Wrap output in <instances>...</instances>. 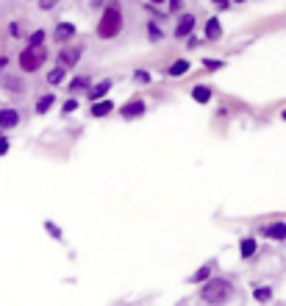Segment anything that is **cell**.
<instances>
[{"label":"cell","mask_w":286,"mask_h":306,"mask_svg":"<svg viewBox=\"0 0 286 306\" xmlns=\"http://www.w3.org/2000/svg\"><path fill=\"white\" fill-rule=\"evenodd\" d=\"M231 295H234V284H231L228 279H219V276L208 279L206 284H203V290H200V301H203V303H211V306L228 303Z\"/></svg>","instance_id":"6da1fadb"},{"label":"cell","mask_w":286,"mask_h":306,"mask_svg":"<svg viewBox=\"0 0 286 306\" xmlns=\"http://www.w3.org/2000/svg\"><path fill=\"white\" fill-rule=\"evenodd\" d=\"M120 31H122V11H120V6H117V3H109V9H106L103 17H100L98 37L100 39H114Z\"/></svg>","instance_id":"7a4b0ae2"},{"label":"cell","mask_w":286,"mask_h":306,"mask_svg":"<svg viewBox=\"0 0 286 306\" xmlns=\"http://www.w3.org/2000/svg\"><path fill=\"white\" fill-rule=\"evenodd\" d=\"M42 62H45V50H42V48H25V50L20 53V67L25 70V73L39 70Z\"/></svg>","instance_id":"3957f363"},{"label":"cell","mask_w":286,"mask_h":306,"mask_svg":"<svg viewBox=\"0 0 286 306\" xmlns=\"http://www.w3.org/2000/svg\"><path fill=\"white\" fill-rule=\"evenodd\" d=\"M145 101H131V103H125L122 109H120V114L125 117V120H134V117H142L145 114Z\"/></svg>","instance_id":"277c9868"},{"label":"cell","mask_w":286,"mask_h":306,"mask_svg":"<svg viewBox=\"0 0 286 306\" xmlns=\"http://www.w3.org/2000/svg\"><path fill=\"white\" fill-rule=\"evenodd\" d=\"M214 267H217V262H206L200 270H195V276H189V284H206V281L211 279Z\"/></svg>","instance_id":"5b68a950"},{"label":"cell","mask_w":286,"mask_h":306,"mask_svg":"<svg viewBox=\"0 0 286 306\" xmlns=\"http://www.w3.org/2000/svg\"><path fill=\"white\" fill-rule=\"evenodd\" d=\"M81 48H64L61 53H58V67H73L75 62L81 58Z\"/></svg>","instance_id":"8992f818"},{"label":"cell","mask_w":286,"mask_h":306,"mask_svg":"<svg viewBox=\"0 0 286 306\" xmlns=\"http://www.w3.org/2000/svg\"><path fill=\"white\" fill-rule=\"evenodd\" d=\"M195 31V14H183L181 20H178V25H175V37H189V34Z\"/></svg>","instance_id":"52a82bcc"},{"label":"cell","mask_w":286,"mask_h":306,"mask_svg":"<svg viewBox=\"0 0 286 306\" xmlns=\"http://www.w3.org/2000/svg\"><path fill=\"white\" fill-rule=\"evenodd\" d=\"M261 237H267V239H286V223L264 226V228H261Z\"/></svg>","instance_id":"ba28073f"},{"label":"cell","mask_w":286,"mask_h":306,"mask_svg":"<svg viewBox=\"0 0 286 306\" xmlns=\"http://www.w3.org/2000/svg\"><path fill=\"white\" fill-rule=\"evenodd\" d=\"M53 37H56L58 42H67V39L75 37V25H73V22H58V25H56V34H53Z\"/></svg>","instance_id":"9c48e42d"},{"label":"cell","mask_w":286,"mask_h":306,"mask_svg":"<svg viewBox=\"0 0 286 306\" xmlns=\"http://www.w3.org/2000/svg\"><path fill=\"white\" fill-rule=\"evenodd\" d=\"M20 123V114L14 109H0V128H14Z\"/></svg>","instance_id":"30bf717a"},{"label":"cell","mask_w":286,"mask_h":306,"mask_svg":"<svg viewBox=\"0 0 286 306\" xmlns=\"http://www.w3.org/2000/svg\"><path fill=\"white\" fill-rule=\"evenodd\" d=\"M256 251H259V242H256L253 237H245V239L239 242V254H242V259H250V256L256 254Z\"/></svg>","instance_id":"8fae6325"},{"label":"cell","mask_w":286,"mask_h":306,"mask_svg":"<svg viewBox=\"0 0 286 306\" xmlns=\"http://www.w3.org/2000/svg\"><path fill=\"white\" fill-rule=\"evenodd\" d=\"M109 89H111V81L106 78V81H100V84L94 86L92 92H89V98H92V101L98 103V101H100V98H103V95H109Z\"/></svg>","instance_id":"7c38bea8"},{"label":"cell","mask_w":286,"mask_h":306,"mask_svg":"<svg viewBox=\"0 0 286 306\" xmlns=\"http://www.w3.org/2000/svg\"><path fill=\"white\" fill-rule=\"evenodd\" d=\"M253 298H256L259 303L272 301V287H256V290H253Z\"/></svg>","instance_id":"4fadbf2b"},{"label":"cell","mask_w":286,"mask_h":306,"mask_svg":"<svg viewBox=\"0 0 286 306\" xmlns=\"http://www.w3.org/2000/svg\"><path fill=\"white\" fill-rule=\"evenodd\" d=\"M111 109H114V106H111V101H98V103L92 106V114H94V117H106Z\"/></svg>","instance_id":"5bb4252c"},{"label":"cell","mask_w":286,"mask_h":306,"mask_svg":"<svg viewBox=\"0 0 286 306\" xmlns=\"http://www.w3.org/2000/svg\"><path fill=\"white\" fill-rule=\"evenodd\" d=\"M192 98L198 103H208V98H211V89H208V86H195L192 89Z\"/></svg>","instance_id":"9a60e30c"},{"label":"cell","mask_w":286,"mask_h":306,"mask_svg":"<svg viewBox=\"0 0 286 306\" xmlns=\"http://www.w3.org/2000/svg\"><path fill=\"white\" fill-rule=\"evenodd\" d=\"M219 34H223V25H219L217 20H208V25H206V37H208V39H219Z\"/></svg>","instance_id":"2e32d148"},{"label":"cell","mask_w":286,"mask_h":306,"mask_svg":"<svg viewBox=\"0 0 286 306\" xmlns=\"http://www.w3.org/2000/svg\"><path fill=\"white\" fill-rule=\"evenodd\" d=\"M186 70H189V62H183V58H181V62H175V64H172L170 70H167V73H170L172 78H178V75H183V73H186Z\"/></svg>","instance_id":"e0dca14e"},{"label":"cell","mask_w":286,"mask_h":306,"mask_svg":"<svg viewBox=\"0 0 286 306\" xmlns=\"http://www.w3.org/2000/svg\"><path fill=\"white\" fill-rule=\"evenodd\" d=\"M53 101H56V95H42L39 103H37V111H39V114H45V111L53 106Z\"/></svg>","instance_id":"ac0fdd59"},{"label":"cell","mask_w":286,"mask_h":306,"mask_svg":"<svg viewBox=\"0 0 286 306\" xmlns=\"http://www.w3.org/2000/svg\"><path fill=\"white\" fill-rule=\"evenodd\" d=\"M42 42H45V31H37L28 39V48H42Z\"/></svg>","instance_id":"d6986e66"},{"label":"cell","mask_w":286,"mask_h":306,"mask_svg":"<svg viewBox=\"0 0 286 306\" xmlns=\"http://www.w3.org/2000/svg\"><path fill=\"white\" fill-rule=\"evenodd\" d=\"M47 81H50V84H61L64 81V67H56L50 75H47Z\"/></svg>","instance_id":"ffe728a7"},{"label":"cell","mask_w":286,"mask_h":306,"mask_svg":"<svg viewBox=\"0 0 286 306\" xmlns=\"http://www.w3.org/2000/svg\"><path fill=\"white\" fill-rule=\"evenodd\" d=\"M45 228H47V234H50L53 239H61V231H58V226H56V223H50V220H47V223H45Z\"/></svg>","instance_id":"44dd1931"},{"label":"cell","mask_w":286,"mask_h":306,"mask_svg":"<svg viewBox=\"0 0 286 306\" xmlns=\"http://www.w3.org/2000/svg\"><path fill=\"white\" fill-rule=\"evenodd\" d=\"M81 86H89V78L83 75V78H75L73 84H70V89H81Z\"/></svg>","instance_id":"7402d4cb"},{"label":"cell","mask_w":286,"mask_h":306,"mask_svg":"<svg viewBox=\"0 0 286 306\" xmlns=\"http://www.w3.org/2000/svg\"><path fill=\"white\" fill-rule=\"evenodd\" d=\"M136 81H139V84H147V81H150V73H145V70H136Z\"/></svg>","instance_id":"603a6c76"},{"label":"cell","mask_w":286,"mask_h":306,"mask_svg":"<svg viewBox=\"0 0 286 306\" xmlns=\"http://www.w3.org/2000/svg\"><path fill=\"white\" fill-rule=\"evenodd\" d=\"M147 34H150L153 39H162V31H158V25H153V22L147 25Z\"/></svg>","instance_id":"cb8c5ba5"},{"label":"cell","mask_w":286,"mask_h":306,"mask_svg":"<svg viewBox=\"0 0 286 306\" xmlns=\"http://www.w3.org/2000/svg\"><path fill=\"white\" fill-rule=\"evenodd\" d=\"M6 153H9V139L0 137V156H6Z\"/></svg>","instance_id":"d4e9b609"},{"label":"cell","mask_w":286,"mask_h":306,"mask_svg":"<svg viewBox=\"0 0 286 306\" xmlns=\"http://www.w3.org/2000/svg\"><path fill=\"white\" fill-rule=\"evenodd\" d=\"M206 67H208V70H219L223 64H219V62H214V58H208V62H206Z\"/></svg>","instance_id":"484cf974"},{"label":"cell","mask_w":286,"mask_h":306,"mask_svg":"<svg viewBox=\"0 0 286 306\" xmlns=\"http://www.w3.org/2000/svg\"><path fill=\"white\" fill-rule=\"evenodd\" d=\"M39 6H42V9H53V6H56V0H39Z\"/></svg>","instance_id":"4316f807"},{"label":"cell","mask_w":286,"mask_h":306,"mask_svg":"<svg viewBox=\"0 0 286 306\" xmlns=\"http://www.w3.org/2000/svg\"><path fill=\"white\" fill-rule=\"evenodd\" d=\"M75 106H78L75 101H67V103H64V111H75Z\"/></svg>","instance_id":"83f0119b"},{"label":"cell","mask_w":286,"mask_h":306,"mask_svg":"<svg viewBox=\"0 0 286 306\" xmlns=\"http://www.w3.org/2000/svg\"><path fill=\"white\" fill-rule=\"evenodd\" d=\"M9 31H11V37H20V34H22V31H20V25H17V22H14V25H11V28H9Z\"/></svg>","instance_id":"f1b7e54d"},{"label":"cell","mask_w":286,"mask_h":306,"mask_svg":"<svg viewBox=\"0 0 286 306\" xmlns=\"http://www.w3.org/2000/svg\"><path fill=\"white\" fill-rule=\"evenodd\" d=\"M170 3H172V9H175V11L181 9V0H170Z\"/></svg>","instance_id":"f546056e"},{"label":"cell","mask_w":286,"mask_h":306,"mask_svg":"<svg viewBox=\"0 0 286 306\" xmlns=\"http://www.w3.org/2000/svg\"><path fill=\"white\" fill-rule=\"evenodd\" d=\"M214 3H219V9H225V6H228V0H214Z\"/></svg>","instance_id":"4dcf8cb0"},{"label":"cell","mask_w":286,"mask_h":306,"mask_svg":"<svg viewBox=\"0 0 286 306\" xmlns=\"http://www.w3.org/2000/svg\"><path fill=\"white\" fill-rule=\"evenodd\" d=\"M106 3V0H92V6H94V9H98V6H103Z\"/></svg>","instance_id":"1f68e13d"},{"label":"cell","mask_w":286,"mask_h":306,"mask_svg":"<svg viewBox=\"0 0 286 306\" xmlns=\"http://www.w3.org/2000/svg\"><path fill=\"white\" fill-rule=\"evenodd\" d=\"M281 117H283V120H286V109H283V111H281Z\"/></svg>","instance_id":"d6a6232c"},{"label":"cell","mask_w":286,"mask_h":306,"mask_svg":"<svg viewBox=\"0 0 286 306\" xmlns=\"http://www.w3.org/2000/svg\"><path fill=\"white\" fill-rule=\"evenodd\" d=\"M153 3H162V0H153Z\"/></svg>","instance_id":"836d02e7"},{"label":"cell","mask_w":286,"mask_h":306,"mask_svg":"<svg viewBox=\"0 0 286 306\" xmlns=\"http://www.w3.org/2000/svg\"><path fill=\"white\" fill-rule=\"evenodd\" d=\"M236 3H242V0H236Z\"/></svg>","instance_id":"e575fe53"}]
</instances>
